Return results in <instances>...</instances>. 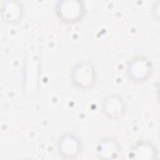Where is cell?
<instances>
[{"mask_svg": "<svg viewBox=\"0 0 160 160\" xmlns=\"http://www.w3.org/2000/svg\"><path fill=\"white\" fill-rule=\"evenodd\" d=\"M153 72L151 61L144 55H136L131 58L126 66V76L134 83H141L148 81Z\"/></svg>", "mask_w": 160, "mask_h": 160, "instance_id": "7a4b0ae2", "label": "cell"}, {"mask_svg": "<svg viewBox=\"0 0 160 160\" xmlns=\"http://www.w3.org/2000/svg\"><path fill=\"white\" fill-rule=\"evenodd\" d=\"M24 10L21 3L17 1H7L1 7V16L8 23L16 24L23 16Z\"/></svg>", "mask_w": 160, "mask_h": 160, "instance_id": "ba28073f", "label": "cell"}, {"mask_svg": "<svg viewBox=\"0 0 160 160\" xmlns=\"http://www.w3.org/2000/svg\"><path fill=\"white\" fill-rule=\"evenodd\" d=\"M158 154L156 147L151 141L141 140L132 146L128 155L132 159H154Z\"/></svg>", "mask_w": 160, "mask_h": 160, "instance_id": "52a82bcc", "label": "cell"}, {"mask_svg": "<svg viewBox=\"0 0 160 160\" xmlns=\"http://www.w3.org/2000/svg\"><path fill=\"white\" fill-rule=\"evenodd\" d=\"M70 79L76 88L82 90L89 89L96 84L97 81L96 68L89 61H79L72 67Z\"/></svg>", "mask_w": 160, "mask_h": 160, "instance_id": "6da1fadb", "label": "cell"}, {"mask_svg": "<svg viewBox=\"0 0 160 160\" xmlns=\"http://www.w3.org/2000/svg\"><path fill=\"white\" fill-rule=\"evenodd\" d=\"M95 153L101 159H117L121 154L120 144L112 137H104L96 144Z\"/></svg>", "mask_w": 160, "mask_h": 160, "instance_id": "8992f818", "label": "cell"}, {"mask_svg": "<svg viewBox=\"0 0 160 160\" xmlns=\"http://www.w3.org/2000/svg\"><path fill=\"white\" fill-rule=\"evenodd\" d=\"M55 11L59 20L64 24L79 22L85 14V6L78 0L58 1L55 5Z\"/></svg>", "mask_w": 160, "mask_h": 160, "instance_id": "3957f363", "label": "cell"}, {"mask_svg": "<svg viewBox=\"0 0 160 160\" xmlns=\"http://www.w3.org/2000/svg\"><path fill=\"white\" fill-rule=\"evenodd\" d=\"M103 114L109 119H121L126 112V102L122 96L116 93L108 94L102 100L101 105Z\"/></svg>", "mask_w": 160, "mask_h": 160, "instance_id": "5b68a950", "label": "cell"}, {"mask_svg": "<svg viewBox=\"0 0 160 160\" xmlns=\"http://www.w3.org/2000/svg\"><path fill=\"white\" fill-rule=\"evenodd\" d=\"M57 150L62 158L72 159L81 154L82 151V144L77 135L72 132H65L58 139Z\"/></svg>", "mask_w": 160, "mask_h": 160, "instance_id": "277c9868", "label": "cell"}]
</instances>
